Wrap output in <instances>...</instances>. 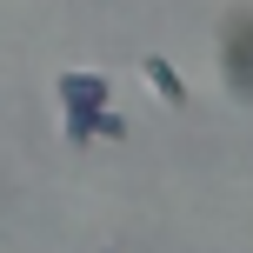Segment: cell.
Here are the masks:
<instances>
[{
	"label": "cell",
	"mask_w": 253,
	"mask_h": 253,
	"mask_svg": "<svg viewBox=\"0 0 253 253\" xmlns=\"http://www.w3.org/2000/svg\"><path fill=\"white\" fill-rule=\"evenodd\" d=\"M100 100H114V87H107V74H60V114H93Z\"/></svg>",
	"instance_id": "1"
},
{
	"label": "cell",
	"mask_w": 253,
	"mask_h": 253,
	"mask_svg": "<svg viewBox=\"0 0 253 253\" xmlns=\"http://www.w3.org/2000/svg\"><path fill=\"white\" fill-rule=\"evenodd\" d=\"M140 80H147V93H153L160 107H187V80H180V67H173V60L147 53V60H140Z\"/></svg>",
	"instance_id": "2"
}]
</instances>
